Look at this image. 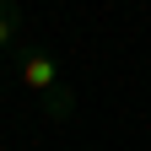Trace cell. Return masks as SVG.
<instances>
[{
  "label": "cell",
  "instance_id": "obj_3",
  "mask_svg": "<svg viewBox=\"0 0 151 151\" xmlns=\"http://www.w3.org/2000/svg\"><path fill=\"white\" fill-rule=\"evenodd\" d=\"M16 32H22V11H16V6H0V54L16 43Z\"/></svg>",
  "mask_w": 151,
  "mask_h": 151
},
{
  "label": "cell",
  "instance_id": "obj_2",
  "mask_svg": "<svg viewBox=\"0 0 151 151\" xmlns=\"http://www.w3.org/2000/svg\"><path fill=\"white\" fill-rule=\"evenodd\" d=\"M43 108H49V119H60V124H65L70 113H76V97H70V86H54L49 97H43Z\"/></svg>",
  "mask_w": 151,
  "mask_h": 151
},
{
  "label": "cell",
  "instance_id": "obj_1",
  "mask_svg": "<svg viewBox=\"0 0 151 151\" xmlns=\"http://www.w3.org/2000/svg\"><path fill=\"white\" fill-rule=\"evenodd\" d=\"M22 81L38 92V97H49V92L60 86V65H54L43 49H27V54H22Z\"/></svg>",
  "mask_w": 151,
  "mask_h": 151
}]
</instances>
